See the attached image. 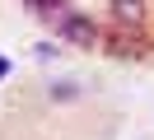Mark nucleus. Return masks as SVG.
Segmentation results:
<instances>
[{
  "label": "nucleus",
  "instance_id": "1",
  "mask_svg": "<svg viewBox=\"0 0 154 140\" xmlns=\"http://www.w3.org/2000/svg\"><path fill=\"white\" fill-rule=\"evenodd\" d=\"M61 37H66V42H75V47H89V42L98 37V28L89 23L84 14H66V19H61Z\"/></svg>",
  "mask_w": 154,
  "mask_h": 140
},
{
  "label": "nucleus",
  "instance_id": "2",
  "mask_svg": "<svg viewBox=\"0 0 154 140\" xmlns=\"http://www.w3.org/2000/svg\"><path fill=\"white\" fill-rule=\"evenodd\" d=\"M112 19L126 23V28H140L145 23V5L140 0H112Z\"/></svg>",
  "mask_w": 154,
  "mask_h": 140
}]
</instances>
